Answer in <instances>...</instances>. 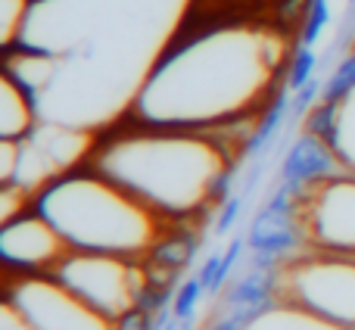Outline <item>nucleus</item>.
Here are the masks:
<instances>
[{
	"label": "nucleus",
	"mask_w": 355,
	"mask_h": 330,
	"mask_svg": "<svg viewBox=\"0 0 355 330\" xmlns=\"http://www.w3.org/2000/svg\"><path fill=\"white\" fill-rule=\"evenodd\" d=\"M287 69L281 28L227 22L166 50L135 103L144 125L231 128L250 125Z\"/></svg>",
	"instance_id": "f257e3e1"
},
{
	"label": "nucleus",
	"mask_w": 355,
	"mask_h": 330,
	"mask_svg": "<svg viewBox=\"0 0 355 330\" xmlns=\"http://www.w3.org/2000/svg\"><path fill=\"white\" fill-rule=\"evenodd\" d=\"M91 168L144 200L162 218L178 221L225 200L234 156L227 137L215 141L209 131L147 125V131L97 144Z\"/></svg>",
	"instance_id": "f03ea898"
},
{
	"label": "nucleus",
	"mask_w": 355,
	"mask_h": 330,
	"mask_svg": "<svg viewBox=\"0 0 355 330\" xmlns=\"http://www.w3.org/2000/svg\"><path fill=\"white\" fill-rule=\"evenodd\" d=\"M35 209L72 250L144 259L175 225L97 168L66 171L44 184Z\"/></svg>",
	"instance_id": "7ed1b4c3"
},
{
	"label": "nucleus",
	"mask_w": 355,
	"mask_h": 330,
	"mask_svg": "<svg viewBox=\"0 0 355 330\" xmlns=\"http://www.w3.org/2000/svg\"><path fill=\"white\" fill-rule=\"evenodd\" d=\"M281 299L355 330V256H300L277 268Z\"/></svg>",
	"instance_id": "20e7f679"
},
{
	"label": "nucleus",
	"mask_w": 355,
	"mask_h": 330,
	"mask_svg": "<svg viewBox=\"0 0 355 330\" xmlns=\"http://www.w3.org/2000/svg\"><path fill=\"white\" fill-rule=\"evenodd\" d=\"M50 277H56L62 287H69L78 299H85L110 321L135 309L141 290L147 287L144 259L87 250H69L50 271Z\"/></svg>",
	"instance_id": "39448f33"
},
{
	"label": "nucleus",
	"mask_w": 355,
	"mask_h": 330,
	"mask_svg": "<svg viewBox=\"0 0 355 330\" xmlns=\"http://www.w3.org/2000/svg\"><path fill=\"white\" fill-rule=\"evenodd\" d=\"M6 302L35 330H112V321L50 275L6 271Z\"/></svg>",
	"instance_id": "423d86ee"
},
{
	"label": "nucleus",
	"mask_w": 355,
	"mask_h": 330,
	"mask_svg": "<svg viewBox=\"0 0 355 330\" xmlns=\"http://www.w3.org/2000/svg\"><path fill=\"white\" fill-rule=\"evenodd\" d=\"M296 212L312 246L355 256V171L300 190Z\"/></svg>",
	"instance_id": "0eeeda50"
},
{
	"label": "nucleus",
	"mask_w": 355,
	"mask_h": 330,
	"mask_svg": "<svg viewBox=\"0 0 355 330\" xmlns=\"http://www.w3.org/2000/svg\"><path fill=\"white\" fill-rule=\"evenodd\" d=\"M72 246L66 243L60 231L44 218L41 212L16 215V218L3 221V234H0V256H3L6 271L16 275H50Z\"/></svg>",
	"instance_id": "6e6552de"
},
{
	"label": "nucleus",
	"mask_w": 355,
	"mask_h": 330,
	"mask_svg": "<svg viewBox=\"0 0 355 330\" xmlns=\"http://www.w3.org/2000/svg\"><path fill=\"white\" fill-rule=\"evenodd\" d=\"M306 243H309V237H306V227H302V218L296 209L265 206L252 218L250 234H246L252 265H259V268H281Z\"/></svg>",
	"instance_id": "1a4fd4ad"
},
{
	"label": "nucleus",
	"mask_w": 355,
	"mask_h": 330,
	"mask_svg": "<svg viewBox=\"0 0 355 330\" xmlns=\"http://www.w3.org/2000/svg\"><path fill=\"white\" fill-rule=\"evenodd\" d=\"M343 171H349V168H346L343 159L337 156L334 144L327 141V137L306 128L293 141V147L287 150V156H284L281 184L290 187L293 193H300V190L327 181V177H337V175H343Z\"/></svg>",
	"instance_id": "9d476101"
},
{
	"label": "nucleus",
	"mask_w": 355,
	"mask_h": 330,
	"mask_svg": "<svg viewBox=\"0 0 355 330\" xmlns=\"http://www.w3.org/2000/svg\"><path fill=\"white\" fill-rule=\"evenodd\" d=\"M0 131L10 141H22L35 131V97L3 75V103H0Z\"/></svg>",
	"instance_id": "9b49d317"
},
{
	"label": "nucleus",
	"mask_w": 355,
	"mask_h": 330,
	"mask_svg": "<svg viewBox=\"0 0 355 330\" xmlns=\"http://www.w3.org/2000/svg\"><path fill=\"white\" fill-rule=\"evenodd\" d=\"M334 103V125L327 141L334 144L337 156L349 171H355V87L343 97L331 100Z\"/></svg>",
	"instance_id": "f8f14e48"
},
{
	"label": "nucleus",
	"mask_w": 355,
	"mask_h": 330,
	"mask_svg": "<svg viewBox=\"0 0 355 330\" xmlns=\"http://www.w3.org/2000/svg\"><path fill=\"white\" fill-rule=\"evenodd\" d=\"M206 293L200 284V277H190V281L181 284V290L175 293V318L181 321V324H190V318H193L196 306H200V296Z\"/></svg>",
	"instance_id": "ddd939ff"
},
{
	"label": "nucleus",
	"mask_w": 355,
	"mask_h": 330,
	"mask_svg": "<svg viewBox=\"0 0 355 330\" xmlns=\"http://www.w3.org/2000/svg\"><path fill=\"white\" fill-rule=\"evenodd\" d=\"M25 10H28V0H3V44H6V50L16 44L19 28L25 25Z\"/></svg>",
	"instance_id": "4468645a"
},
{
	"label": "nucleus",
	"mask_w": 355,
	"mask_h": 330,
	"mask_svg": "<svg viewBox=\"0 0 355 330\" xmlns=\"http://www.w3.org/2000/svg\"><path fill=\"white\" fill-rule=\"evenodd\" d=\"M324 25H327V0H312V6H309V12H306L302 44H306V47H315V41H318Z\"/></svg>",
	"instance_id": "2eb2a0df"
},
{
	"label": "nucleus",
	"mask_w": 355,
	"mask_h": 330,
	"mask_svg": "<svg viewBox=\"0 0 355 330\" xmlns=\"http://www.w3.org/2000/svg\"><path fill=\"white\" fill-rule=\"evenodd\" d=\"M112 330H153V315L144 312L141 306H135L112 321Z\"/></svg>",
	"instance_id": "dca6fc26"
},
{
	"label": "nucleus",
	"mask_w": 355,
	"mask_h": 330,
	"mask_svg": "<svg viewBox=\"0 0 355 330\" xmlns=\"http://www.w3.org/2000/svg\"><path fill=\"white\" fill-rule=\"evenodd\" d=\"M240 209H243V196H231L227 200V206L221 209V215H218V225H215V231L218 234H225V231H231V225L237 221V215H240Z\"/></svg>",
	"instance_id": "f3484780"
},
{
	"label": "nucleus",
	"mask_w": 355,
	"mask_h": 330,
	"mask_svg": "<svg viewBox=\"0 0 355 330\" xmlns=\"http://www.w3.org/2000/svg\"><path fill=\"white\" fill-rule=\"evenodd\" d=\"M159 330H181V321H178V318H172V321H168L166 327H159Z\"/></svg>",
	"instance_id": "a211bd4d"
},
{
	"label": "nucleus",
	"mask_w": 355,
	"mask_h": 330,
	"mask_svg": "<svg viewBox=\"0 0 355 330\" xmlns=\"http://www.w3.org/2000/svg\"><path fill=\"white\" fill-rule=\"evenodd\" d=\"M352 3H355V0H352Z\"/></svg>",
	"instance_id": "6ab92c4d"
}]
</instances>
